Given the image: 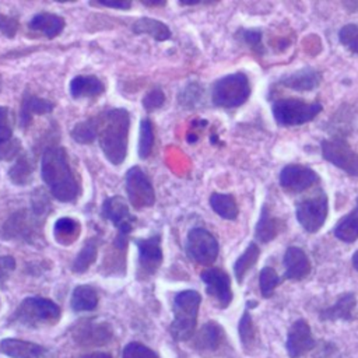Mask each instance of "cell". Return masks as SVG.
Wrapping results in <instances>:
<instances>
[{
	"label": "cell",
	"instance_id": "6da1fadb",
	"mask_svg": "<svg viewBox=\"0 0 358 358\" xmlns=\"http://www.w3.org/2000/svg\"><path fill=\"white\" fill-rule=\"evenodd\" d=\"M41 176L50 194L63 203L76 201L80 183L70 166L67 151L63 147H48L41 158Z\"/></svg>",
	"mask_w": 358,
	"mask_h": 358
},
{
	"label": "cell",
	"instance_id": "7a4b0ae2",
	"mask_svg": "<svg viewBox=\"0 0 358 358\" xmlns=\"http://www.w3.org/2000/svg\"><path fill=\"white\" fill-rule=\"evenodd\" d=\"M130 115L123 108L108 110L101 119L98 141L105 158L112 165H120L127 155Z\"/></svg>",
	"mask_w": 358,
	"mask_h": 358
},
{
	"label": "cell",
	"instance_id": "3957f363",
	"mask_svg": "<svg viewBox=\"0 0 358 358\" xmlns=\"http://www.w3.org/2000/svg\"><path fill=\"white\" fill-rule=\"evenodd\" d=\"M201 302V296L197 291L186 289L175 295L173 313L175 319L171 323V336L178 341L189 340L194 334L197 312Z\"/></svg>",
	"mask_w": 358,
	"mask_h": 358
},
{
	"label": "cell",
	"instance_id": "277c9868",
	"mask_svg": "<svg viewBox=\"0 0 358 358\" xmlns=\"http://www.w3.org/2000/svg\"><path fill=\"white\" fill-rule=\"evenodd\" d=\"M250 95V83L246 74L232 73L217 80L211 90V101L220 108H238Z\"/></svg>",
	"mask_w": 358,
	"mask_h": 358
},
{
	"label": "cell",
	"instance_id": "5b68a950",
	"mask_svg": "<svg viewBox=\"0 0 358 358\" xmlns=\"http://www.w3.org/2000/svg\"><path fill=\"white\" fill-rule=\"evenodd\" d=\"M323 106L319 102H305L299 98H281L273 102L271 112L280 126H299L313 120Z\"/></svg>",
	"mask_w": 358,
	"mask_h": 358
},
{
	"label": "cell",
	"instance_id": "8992f818",
	"mask_svg": "<svg viewBox=\"0 0 358 358\" xmlns=\"http://www.w3.org/2000/svg\"><path fill=\"white\" fill-rule=\"evenodd\" d=\"M14 317L25 326L53 324L60 317V308L50 299L29 296L25 298L15 309Z\"/></svg>",
	"mask_w": 358,
	"mask_h": 358
},
{
	"label": "cell",
	"instance_id": "52a82bcc",
	"mask_svg": "<svg viewBox=\"0 0 358 358\" xmlns=\"http://www.w3.org/2000/svg\"><path fill=\"white\" fill-rule=\"evenodd\" d=\"M329 214V200L324 192L317 190L316 194L306 197L301 200L296 204L295 208V215L299 222V225L306 231V232H317Z\"/></svg>",
	"mask_w": 358,
	"mask_h": 358
},
{
	"label": "cell",
	"instance_id": "ba28073f",
	"mask_svg": "<svg viewBox=\"0 0 358 358\" xmlns=\"http://www.w3.org/2000/svg\"><path fill=\"white\" fill-rule=\"evenodd\" d=\"M186 253L187 256L203 266H208L215 262L220 246L215 236L206 228L196 227L187 232L186 236Z\"/></svg>",
	"mask_w": 358,
	"mask_h": 358
},
{
	"label": "cell",
	"instance_id": "9c48e42d",
	"mask_svg": "<svg viewBox=\"0 0 358 358\" xmlns=\"http://www.w3.org/2000/svg\"><path fill=\"white\" fill-rule=\"evenodd\" d=\"M322 157L336 168L348 173L350 176H358V154L350 147V144L340 136L322 141Z\"/></svg>",
	"mask_w": 358,
	"mask_h": 358
},
{
	"label": "cell",
	"instance_id": "30bf717a",
	"mask_svg": "<svg viewBox=\"0 0 358 358\" xmlns=\"http://www.w3.org/2000/svg\"><path fill=\"white\" fill-rule=\"evenodd\" d=\"M124 185L129 201L134 208L140 210L154 204L155 192L150 178L143 169H140L138 166H131L126 172Z\"/></svg>",
	"mask_w": 358,
	"mask_h": 358
},
{
	"label": "cell",
	"instance_id": "8fae6325",
	"mask_svg": "<svg viewBox=\"0 0 358 358\" xmlns=\"http://www.w3.org/2000/svg\"><path fill=\"white\" fill-rule=\"evenodd\" d=\"M101 214L117 228V235L123 238H129V234L137 222V218L129 210V204L120 196L105 199L101 207Z\"/></svg>",
	"mask_w": 358,
	"mask_h": 358
},
{
	"label": "cell",
	"instance_id": "7c38bea8",
	"mask_svg": "<svg viewBox=\"0 0 358 358\" xmlns=\"http://www.w3.org/2000/svg\"><path fill=\"white\" fill-rule=\"evenodd\" d=\"M42 217L34 213L31 208L29 211L20 210L15 211L3 225L1 235L6 239H22L31 241L38 234V224L41 222Z\"/></svg>",
	"mask_w": 358,
	"mask_h": 358
},
{
	"label": "cell",
	"instance_id": "4fadbf2b",
	"mask_svg": "<svg viewBox=\"0 0 358 358\" xmlns=\"http://www.w3.org/2000/svg\"><path fill=\"white\" fill-rule=\"evenodd\" d=\"M280 185L285 192L299 193L319 182V175L306 165L289 164L280 172Z\"/></svg>",
	"mask_w": 358,
	"mask_h": 358
},
{
	"label": "cell",
	"instance_id": "5bb4252c",
	"mask_svg": "<svg viewBox=\"0 0 358 358\" xmlns=\"http://www.w3.org/2000/svg\"><path fill=\"white\" fill-rule=\"evenodd\" d=\"M200 277L206 284L207 292L215 298L221 308H227L232 301L229 275L218 267H210L201 271Z\"/></svg>",
	"mask_w": 358,
	"mask_h": 358
},
{
	"label": "cell",
	"instance_id": "9a60e30c",
	"mask_svg": "<svg viewBox=\"0 0 358 358\" xmlns=\"http://www.w3.org/2000/svg\"><path fill=\"white\" fill-rule=\"evenodd\" d=\"M285 347L291 358H299L315 347V340L306 320L299 319L291 324Z\"/></svg>",
	"mask_w": 358,
	"mask_h": 358
},
{
	"label": "cell",
	"instance_id": "2e32d148",
	"mask_svg": "<svg viewBox=\"0 0 358 358\" xmlns=\"http://www.w3.org/2000/svg\"><path fill=\"white\" fill-rule=\"evenodd\" d=\"M138 249V263L143 271L147 274H154L162 263V249H161V236L154 234L148 238L136 239Z\"/></svg>",
	"mask_w": 358,
	"mask_h": 358
},
{
	"label": "cell",
	"instance_id": "e0dca14e",
	"mask_svg": "<svg viewBox=\"0 0 358 358\" xmlns=\"http://www.w3.org/2000/svg\"><path fill=\"white\" fill-rule=\"evenodd\" d=\"M284 267H285V274L284 277L288 280L299 281L305 278L310 273V262L305 250H302L298 246H289L282 259Z\"/></svg>",
	"mask_w": 358,
	"mask_h": 358
},
{
	"label": "cell",
	"instance_id": "ac0fdd59",
	"mask_svg": "<svg viewBox=\"0 0 358 358\" xmlns=\"http://www.w3.org/2000/svg\"><path fill=\"white\" fill-rule=\"evenodd\" d=\"M320 81L322 74L317 70L312 67H303L281 77L277 84L285 88H291L294 91H312L320 84Z\"/></svg>",
	"mask_w": 358,
	"mask_h": 358
},
{
	"label": "cell",
	"instance_id": "d6986e66",
	"mask_svg": "<svg viewBox=\"0 0 358 358\" xmlns=\"http://www.w3.org/2000/svg\"><path fill=\"white\" fill-rule=\"evenodd\" d=\"M0 351L11 358H48V350L39 344L17 340L4 338L0 343Z\"/></svg>",
	"mask_w": 358,
	"mask_h": 358
},
{
	"label": "cell",
	"instance_id": "ffe728a7",
	"mask_svg": "<svg viewBox=\"0 0 358 358\" xmlns=\"http://www.w3.org/2000/svg\"><path fill=\"white\" fill-rule=\"evenodd\" d=\"M70 95L74 99L96 98L105 91V84L96 76H76L70 81Z\"/></svg>",
	"mask_w": 358,
	"mask_h": 358
},
{
	"label": "cell",
	"instance_id": "44dd1931",
	"mask_svg": "<svg viewBox=\"0 0 358 358\" xmlns=\"http://www.w3.org/2000/svg\"><path fill=\"white\" fill-rule=\"evenodd\" d=\"M53 108H55V103L50 102L49 99L25 92L22 103H21V109H20V126L21 127L29 126V123L35 115L49 113V112H52Z\"/></svg>",
	"mask_w": 358,
	"mask_h": 358
},
{
	"label": "cell",
	"instance_id": "7402d4cb",
	"mask_svg": "<svg viewBox=\"0 0 358 358\" xmlns=\"http://www.w3.org/2000/svg\"><path fill=\"white\" fill-rule=\"evenodd\" d=\"M64 25L66 22L63 17L46 11L35 14L29 21V28L32 31L39 32L49 39L56 38L64 29Z\"/></svg>",
	"mask_w": 358,
	"mask_h": 358
},
{
	"label": "cell",
	"instance_id": "603a6c76",
	"mask_svg": "<svg viewBox=\"0 0 358 358\" xmlns=\"http://www.w3.org/2000/svg\"><path fill=\"white\" fill-rule=\"evenodd\" d=\"M282 228H284L282 220L271 215L270 211H267V207L264 206L262 208L260 218L255 228V236L259 242L267 243V242L273 241L282 231Z\"/></svg>",
	"mask_w": 358,
	"mask_h": 358
},
{
	"label": "cell",
	"instance_id": "cb8c5ba5",
	"mask_svg": "<svg viewBox=\"0 0 358 358\" xmlns=\"http://www.w3.org/2000/svg\"><path fill=\"white\" fill-rule=\"evenodd\" d=\"M357 305L355 295L352 292H345L338 296V299L329 308L320 312L322 320H347L352 317V310Z\"/></svg>",
	"mask_w": 358,
	"mask_h": 358
},
{
	"label": "cell",
	"instance_id": "d4e9b609",
	"mask_svg": "<svg viewBox=\"0 0 358 358\" xmlns=\"http://www.w3.org/2000/svg\"><path fill=\"white\" fill-rule=\"evenodd\" d=\"M225 333L218 323L207 322L196 334L194 347L197 350H208V351L217 350L221 345Z\"/></svg>",
	"mask_w": 358,
	"mask_h": 358
},
{
	"label": "cell",
	"instance_id": "484cf974",
	"mask_svg": "<svg viewBox=\"0 0 358 358\" xmlns=\"http://www.w3.org/2000/svg\"><path fill=\"white\" fill-rule=\"evenodd\" d=\"M133 32L137 35H148L152 36L155 41H166L171 38V31L169 28L162 22L158 21L155 18H150V17H143L140 20H137L133 24Z\"/></svg>",
	"mask_w": 358,
	"mask_h": 358
},
{
	"label": "cell",
	"instance_id": "4316f807",
	"mask_svg": "<svg viewBox=\"0 0 358 358\" xmlns=\"http://www.w3.org/2000/svg\"><path fill=\"white\" fill-rule=\"evenodd\" d=\"M98 305V294L90 285H77L71 294V308L76 312L94 310Z\"/></svg>",
	"mask_w": 358,
	"mask_h": 358
},
{
	"label": "cell",
	"instance_id": "83f0119b",
	"mask_svg": "<svg viewBox=\"0 0 358 358\" xmlns=\"http://www.w3.org/2000/svg\"><path fill=\"white\" fill-rule=\"evenodd\" d=\"M80 235V222L77 220L63 217L55 222L53 236L57 243L67 246L73 243Z\"/></svg>",
	"mask_w": 358,
	"mask_h": 358
},
{
	"label": "cell",
	"instance_id": "f1b7e54d",
	"mask_svg": "<svg viewBox=\"0 0 358 358\" xmlns=\"http://www.w3.org/2000/svg\"><path fill=\"white\" fill-rule=\"evenodd\" d=\"M210 206L224 220H235L239 213L235 197L227 193H213L210 196Z\"/></svg>",
	"mask_w": 358,
	"mask_h": 358
},
{
	"label": "cell",
	"instance_id": "f546056e",
	"mask_svg": "<svg viewBox=\"0 0 358 358\" xmlns=\"http://www.w3.org/2000/svg\"><path fill=\"white\" fill-rule=\"evenodd\" d=\"M336 238H338L343 242L351 243L358 239V213L355 210H351L348 214L341 217L334 229H333Z\"/></svg>",
	"mask_w": 358,
	"mask_h": 358
},
{
	"label": "cell",
	"instance_id": "4dcf8cb0",
	"mask_svg": "<svg viewBox=\"0 0 358 358\" xmlns=\"http://www.w3.org/2000/svg\"><path fill=\"white\" fill-rule=\"evenodd\" d=\"M98 245H99V239L96 236L88 238L84 242L80 252L77 253V256L71 264V270L76 273H84L95 262Z\"/></svg>",
	"mask_w": 358,
	"mask_h": 358
},
{
	"label": "cell",
	"instance_id": "1f68e13d",
	"mask_svg": "<svg viewBox=\"0 0 358 358\" xmlns=\"http://www.w3.org/2000/svg\"><path fill=\"white\" fill-rule=\"evenodd\" d=\"M77 340L83 343H105L110 337V331L105 323H88L80 326L77 330Z\"/></svg>",
	"mask_w": 358,
	"mask_h": 358
},
{
	"label": "cell",
	"instance_id": "d6a6232c",
	"mask_svg": "<svg viewBox=\"0 0 358 358\" xmlns=\"http://www.w3.org/2000/svg\"><path fill=\"white\" fill-rule=\"evenodd\" d=\"M99 124L101 117H90L84 122H78L71 130V137L80 144H90L98 137Z\"/></svg>",
	"mask_w": 358,
	"mask_h": 358
},
{
	"label": "cell",
	"instance_id": "836d02e7",
	"mask_svg": "<svg viewBox=\"0 0 358 358\" xmlns=\"http://www.w3.org/2000/svg\"><path fill=\"white\" fill-rule=\"evenodd\" d=\"M34 165L27 155H20L8 171L10 180L17 186H25L32 180Z\"/></svg>",
	"mask_w": 358,
	"mask_h": 358
},
{
	"label": "cell",
	"instance_id": "e575fe53",
	"mask_svg": "<svg viewBox=\"0 0 358 358\" xmlns=\"http://www.w3.org/2000/svg\"><path fill=\"white\" fill-rule=\"evenodd\" d=\"M260 255V249L255 242H250L248 245V248L245 249V252L238 257V260L234 264V273L235 277L238 280V282H242L243 277L246 275V273L255 266V263L257 262Z\"/></svg>",
	"mask_w": 358,
	"mask_h": 358
},
{
	"label": "cell",
	"instance_id": "d590c367",
	"mask_svg": "<svg viewBox=\"0 0 358 358\" xmlns=\"http://www.w3.org/2000/svg\"><path fill=\"white\" fill-rule=\"evenodd\" d=\"M154 147V127L150 119H143L140 122V136H138V157L145 159L150 157Z\"/></svg>",
	"mask_w": 358,
	"mask_h": 358
},
{
	"label": "cell",
	"instance_id": "8d00e7d4",
	"mask_svg": "<svg viewBox=\"0 0 358 358\" xmlns=\"http://www.w3.org/2000/svg\"><path fill=\"white\" fill-rule=\"evenodd\" d=\"M280 282H281V278L273 267L262 268L259 274V285H260V292L263 298H270Z\"/></svg>",
	"mask_w": 358,
	"mask_h": 358
},
{
	"label": "cell",
	"instance_id": "74e56055",
	"mask_svg": "<svg viewBox=\"0 0 358 358\" xmlns=\"http://www.w3.org/2000/svg\"><path fill=\"white\" fill-rule=\"evenodd\" d=\"M340 42L358 55V24H347L338 31Z\"/></svg>",
	"mask_w": 358,
	"mask_h": 358
},
{
	"label": "cell",
	"instance_id": "f35d334b",
	"mask_svg": "<svg viewBox=\"0 0 358 358\" xmlns=\"http://www.w3.org/2000/svg\"><path fill=\"white\" fill-rule=\"evenodd\" d=\"M239 336L245 347L250 345L256 340V327L248 310L243 313V316L239 320Z\"/></svg>",
	"mask_w": 358,
	"mask_h": 358
},
{
	"label": "cell",
	"instance_id": "ab89813d",
	"mask_svg": "<svg viewBox=\"0 0 358 358\" xmlns=\"http://www.w3.org/2000/svg\"><path fill=\"white\" fill-rule=\"evenodd\" d=\"M239 36L243 43H246L252 50L262 55L264 52L263 43H262V31L259 29H241Z\"/></svg>",
	"mask_w": 358,
	"mask_h": 358
},
{
	"label": "cell",
	"instance_id": "60d3db41",
	"mask_svg": "<svg viewBox=\"0 0 358 358\" xmlns=\"http://www.w3.org/2000/svg\"><path fill=\"white\" fill-rule=\"evenodd\" d=\"M122 358H158V355L148 347L133 341L124 347Z\"/></svg>",
	"mask_w": 358,
	"mask_h": 358
},
{
	"label": "cell",
	"instance_id": "b9f144b4",
	"mask_svg": "<svg viewBox=\"0 0 358 358\" xmlns=\"http://www.w3.org/2000/svg\"><path fill=\"white\" fill-rule=\"evenodd\" d=\"M13 124L10 119V110L6 106H0V145L13 140Z\"/></svg>",
	"mask_w": 358,
	"mask_h": 358
},
{
	"label": "cell",
	"instance_id": "7bdbcfd3",
	"mask_svg": "<svg viewBox=\"0 0 358 358\" xmlns=\"http://www.w3.org/2000/svg\"><path fill=\"white\" fill-rule=\"evenodd\" d=\"M164 102H165V95H164V92H162L161 88H152V90H150V91L144 95V98H143V106H144V109L148 110V112H152V110L161 108V106L164 105Z\"/></svg>",
	"mask_w": 358,
	"mask_h": 358
},
{
	"label": "cell",
	"instance_id": "ee69618b",
	"mask_svg": "<svg viewBox=\"0 0 358 358\" xmlns=\"http://www.w3.org/2000/svg\"><path fill=\"white\" fill-rule=\"evenodd\" d=\"M18 29V20L0 13V32L8 38H13Z\"/></svg>",
	"mask_w": 358,
	"mask_h": 358
},
{
	"label": "cell",
	"instance_id": "f6af8a7d",
	"mask_svg": "<svg viewBox=\"0 0 358 358\" xmlns=\"http://www.w3.org/2000/svg\"><path fill=\"white\" fill-rule=\"evenodd\" d=\"M15 267V262L11 256H0V281L4 280L8 273H11Z\"/></svg>",
	"mask_w": 358,
	"mask_h": 358
},
{
	"label": "cell",
	"instance_id": "bcb514c9",
	"mask_svg": "<svg viewBox=\"0 0 358 358\" xmlns=\"http://www.w3.org/2000/svg\"><path fill=\"white\" fill-rule=\"evenodd\" d=\"M95 4L103 6V7H112V8H120V10H127L130 8L131 3L130 1H96Z\"/></svg>",
	"mask_w": 358,
	"mask_h": 358
},
{
	"label": "cell",
	"instance_id": "7dc6e473",
	"mask_svg": "<svg viewBox=\"0 0 358 358\" xmlns=\"http://www.w3.org/2000/svg\"><path fill=\"white\" fill-rule=\"evenodd\" d=\"M83 358H112V357L109 354H106V352H92V354L84 355Z\"/></svg>",
	"mask_w": 358,
	"mask_h": 358
},
{
	"label": "cell",
	"instance_id": "c3c4849f",
	"mask_svg": "<svg viewBox=\"0 0 358 358\" xmlns=\"http://www.w3.org/2000/svg\"><path fill=\"white\" fill-rule=\"evenodd\" d=\"M345 7L350 8L352 13L358 11V3L357 1H351V3H345Z\"/></svg>",
	"mask_w": 358,
	"mask_h": 358
},
{
	"label": "cell",
	"instance_id": "681fc988",
	"mask_svg": "<svg viewBox=\"0 0 358 358\" xmlns=\"http://www.w3.org/2000/svg\"><path fill=\"white\" fill-rule=\"evenodd\" d=\"M352 266H354V268L358 271V250L352 255Z\"/></svg>",
	"mask_w": 358,
	"mask_h": 358
},
{
	"label": "cell",
	"instance_id": "f907efd6",
	"mask_svg": "<svg viewBox=\"0 0 358 358\" xmlns=\"http://www.w3.org/2000/svg\"><path fill=\"white\" fill-rule=\"evenodd\" d=\"M352 210H355V211H357V213H358V199H357V204H355V207H354V208H352Z\"/></svg>",
	"mask_w": 358,
	"mask_h": 358
},
{
	"label": "cell",
	"instance_id": "816d5d0a",
	"mask_svg": "<svg viewBox=\"0 0 358 358\" xmlns=\"http://www.w3.org/2000/svg\"><path fill=\"white\" fill-rule=\"evenodd\" d=\"M0 90H1V76H0Z\"/></svg>",
	"mask_w": 358,
	"mask_h": 358
}]
</instances>
